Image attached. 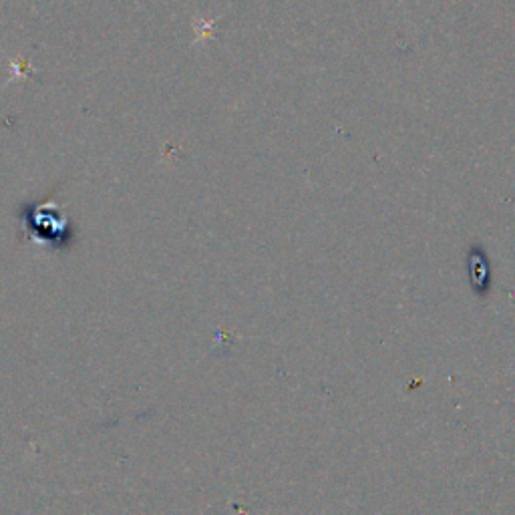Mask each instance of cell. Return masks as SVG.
I'll list each match as a JSON object with an SVG mask.
<instances>
[{
    "label": "cell",
    "mask_w": 515,
    "mask_h": 515,
    "mask_svg": "<svg viewBox=\"0 0 515 515\" xmlns=\"http://www.w3.org/2000/svg\"><path fill=\"white\" fill-rule=\"evenodd\" d=\"M467 270H469V280H471L473 292L479 296H485L489 292L491 270H489V258L479 246L471 248L469 258H467Z\"/></svg>",
    "instance_id": "obj_1"
}]
</instances>
